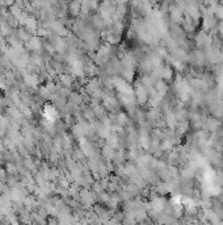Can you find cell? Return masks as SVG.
Returning a JSON list of instances; mask_svg holds the SVG:
<instances>
[{
  "label": "cell",
  "instance_id": "1",
  "mask_svg": "<svg viewBox=\"0 0 223 225\" xmlns=\"http://www.w3.org/2000/svg\"><path fill=\"white\" fill-rule=\"evenodd\" d=\"M177 92L180 94V96L182 97V99L186 100L188 96H189V94L192 92V90H190V87L188 86L185 82H180V83H177Z\"/></svg>",
  "mask_w": 223,
  "mask_h": 225
},
{
  "label": "cell",
  "instance_id": "2",
  "mask_svg": "<svg viewBox=\"0 0 223 225\" xmlns=\"http://www.w3.org/2000/svg\"><path fill=\"white\" fill-rule=\"evenodd\" d=\"M135 94H137V99L139 100L141 104H143V103L146 101V99H147V91H146V88H145V87H142V86H138L137 90H135Z\"/></svg>",
  "mask_w": 223,
  "mask_h": 225
},
{
  "label": "cell",
  "instance_id": "3",
  "mask_svg": "<svg viewBox=\"0 0 223 225\" xmlns=\"http://www.w3.org/2000/svg\"><path fill=\"white\" fill-rule=\"evenodd\" d=\"M110 50H109V47H105V46H101V50H100V55H101V61H105Z\"/></svg>",
  "mask_w": 223,
  "mask_h": 225
},
{
  "label": "cell",
  "instance_id": "4",
  "mask_svg": "<svg viewBox=\"0 0 223 225\" xmlns=\"http://www.w3.org/2000/svg\"><path fill=\"white\" fill-rule=\"evenodd\" d=\"M218 84H219V87H221V88H223V71L221 72L219 78H218Z\"/></svg>",
  "mask_w": 223,
  "mask_h": 225
},
{
  "label": "cell",
  "instance_id": "5",
  "mask_svg": "<svg viewBox=\"0 0 223 225\" xmlns=\"http://www.w3.org/2000/svg\"><path fill=\"white\" fill-rule=\"evenodd\" d=\"M221 32H222V34H223V25H222V28H221Z\"/></svg>",
  "mask_w": 223,
  "mask_h": 225
}]
</instances>
